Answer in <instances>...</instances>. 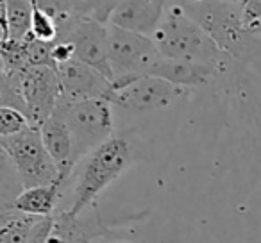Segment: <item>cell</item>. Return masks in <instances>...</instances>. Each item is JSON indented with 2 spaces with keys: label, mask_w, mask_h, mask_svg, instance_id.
<instances>
[{
  "label": "cell",
  "mask_w": 261,
  "mask_h": 243,
  "mask_svg": "<svg viewBox=\"0 0 261 243\" xmlns=\"http://www.w3.org/2000/svg\"><path fill=\"white\" fill-rule=\"evenodd\" d=\"M25 127H29L25 113L16 107H9V105H0V138L13 136Z\"/></svg>",
  "instance_id": "7402d4cb"
},
{
  "label": "cell",
  "mask_w": 261,
  "mask_h": 243,
  "mask_svg": "<svg viewBox=\"0 0 261 243\" xmlns=\"http://www.w3.org/2000/svg\"><path fill=\"white\" fill-rule=\"evenodd\" d=\"M61 84V100L77 102L86 98H106L111 91V80L86 63L75 58L56 66Z\"/></svg>",
  "instance_id": "30bf717a"
},
{
  "label": "cell",
  "mask_w": 261,
  "mask_h": 243,
  "mask_svg": "<svg viewBox=\"0 0 261 243\" xmlns=\"http://www.w3.org/2000/svg\"><path fill=\"white\" fill-rule=\"evenodd\" d=\"M40 134L43 140V145L54 163L58 165L59 181L65 186H68L70 177L73 175L77 167L75 156H73V138L68 129L65 116L56 107V111L45 120L40 127Z\"/></svg>",
  "instance_id": "8fae6325"
},
{
  "label": "cell",
  "mask_w": 261,
  "mask_h": 243,
  "mask_svg": "<svg viewBox=\"0 0 261 243\" xmlns=\"http://www.w3.org/2000/svg\"><path fill=\"white\" fill-rule=\"evenodd\" d=\"M168 0H123L113 13L109 23L127 31L152 36L163 20Z\"/></svg>",
  "instance_id": "7c38bea8"
},
{
  "label": "cell",
  "mask_w": 261,
  "mask_h": 243,
  "mask_svg": "<svg viewBox=\"0 0 261 243\" xmlns=\"http://www.w3.org/2000/svg\"><path fill=\"white\" fill-rule=\"evenodd\" d=\"M227 2H242V0H227Z\"/></svg>",
  "instance_id": "83f0119b"
},
{
  "label": "cell",
  "mask_w": 261,
  "mask_h": 243,
  "mask_svg": "<svg viewBox=\"0 0 261 243\" xmlns=\"http://www.w3.org/2000/svg\"><path fill=\"white\" fill-rule=\"evenodd\" d=\"M186 13L204 29L225 56L249 61L256 47V36L243 23L242 2L227 0H177Z\"/></svg>",
  "instance_id": "3957f363"
},
{
  "label": "cell",
  "mask_w": 261,
  "mask_h": 243,
  "mask_svg": "<svg viewBox=\"0 0 261 243\" xmlns=\"http://www.w3.org/2000/svg\"><path fill=\"white\" fill-rule=\"evenodd\" d=\"M150 38L160 54L172 61L225 65L229 58L204 33L202 27L182 9L179 2L168 6L163 20Z\"/></svg>",
  "instance_id": "7a4b0ae2"
},
{
  "label": "cell",
  "mask_w": 261,
  "mask_h": 243,
  "mask_svg": "<svg viewBox=\"0 0 261 243\" xmlns=\"http://www.w3.org/2000/svg\"><path fill=\"white\" fill-rule=\"evenodd\" d=\"M0 65L9 75H16V73L29 68L31 58L25 38L23 40L8 38V40L0 41Z\"/></svg>",
  "instance_id": "e0dca14e"
},
{
  "label": "cell",
  "mask_w": 261,
  "mask_h": 243,
  "mask_svg": "<svg viewBox=\"0 0 261 243\" xmlns=\"http://www.w3.org/2000/svg\"><path fill=\"white\" fill-rule=\"evenodd\" d=\"M22 190L23 184L18 177V172L9 154L0 145V209L13 207V202L22 193Z\"/></svg>",
  "instance_id": "2e32d148"
},
{
  "label": "cell",
  "mask_w": 261,
  "mask_h": 243,
  "mask_svg": "<svg viewBox=\"0 0 261 243\" xmlns=\"http://www.w3.org/2000/svg\"><path fill=\"white\" fill-rule=\"evenodd\" d=\"M249 31L254 34V36H261V20H257L256 23H252V25L249 27Z\"/></svg>",
  "instance_id": "484cf974"
},
{
  "label": "cell",
  "mask_w": 261,
  "mask_h": 243,
  "mask_svg": "<svg viewBox=\"0 0 261 243\" xmlns=\"http://www.w3.org/2000/svg\"><path fill=\"white\" fill-rule=\"evenodd\" d=\"M68 2L79 18L109 23L113 13L116 11V8L123 0H68Z\"/></svg>",
  "instance_id": "d6986e66"
},
{
  "label": "cell",
  "mask_w": 261,
  "mask_h": 243,
  "mask_svg": "<svg viewBox=\"0 0 261 243\" xmlns=\"http://www.w3.org/2000/svg\"><path fill=\"white\" fill-rule=\"evenodd\" d=\"M50 227H52V217L40 218L38 224L34 225L33 232H31L29 239H27V243H47Z\"/></svg>",
  "instance_id": "d4e9b609"
},
{
  "label": "cell",
  "mask_w": 261,
  "mask_h": 243,
  "mask_svg": "<svg viewBox=\"0 0 261 243\" xmlns=\"http://www.w3.org/2000/svg\"><path fill=\"white\" fill-rule=\"evenodd\" d=\"M0 145L11 157L23 188L52 184L59 181L58 165L45 149L40 129L29 125L16 134L0 138Z\"/></svg>",
  "instance_id": "8992f818"
},
{
  "label": "cell",
  "mask_w": 261,
  "mask_h": 243,
  "mask_svg": "<svg viewBox=\"0 0 261 243\" xmlns=\"http://www.w3.org/2000/svg\"><path fill=\"white\" fill-rule=\"evenodd\" d=\"M6 9H8L9 38L23 40L29 34L31 13H33L31 0H6Z\"/></svg>",
  "instance_id": "ffe728a7"
},
{
  "label": "cell",
  "mask_w": 261,
  "mask_h": 243,
  "mask_svg": "<svg viewBox=\"0 0 261 243\" xmlns=\"http://www.w3.org/2000/svg\"><path fill=\"white\" fill-rule=\"evenodd\" d=\"M15 83L25 105V116L31 127L40 129L56 111L61 100V84L54 66L36 65L16 73Z\"/></svg>",
  "instance_id": "ba28073f"
},
{
  "label": "cell",
  "mask_w": 261,
  "mask_h": 243,
  "mask_svg": "<svg viewBox=\"0 0 261 243\" xmlns=\"http://www.w3.org/2000/svg\"><path fill=\"white\" fill-rule=\"evenodd\" d=\"M0 105H9V107H16L22 113H25V105L18 93L15 77L9 75L2 65H0Z\"/></svg>",
  "instance_id": "603a6c76"
},
{
  "label": "cell",
  "mask_w": 261,
  "mask_h": 243,
  "mask_svg": "<svg viewBox=\"0 0 261 243\" xmlns=\"http://www.w3.org/2000/svg\"><path fill=\"white\" fill-rule=\"evenodd\" d=\"M106 243H130V241H125V239H113V241H106Z\"/></svg>",
  "instance_id": "4316f807"
},
{
  "label": "cell",
  "mask_w": 261,
  "mask_h": 243,
  "mask_svg": "<svg viewBox=\"0 0 261 243\" xmlns=\"http://www.w3.org/2000/svg\"><path fill=\"white\" fill-rule=\"evenodd\" d=\"M135 147L125 134H113L102 145L88 152L75 167V182L65 211L79 214L95 206L98 195L135 163Z\"/></svg>",
  "instance_id": "6da1fadb"
},
{
  "label": "cell",
  "mask_w": 261,
  "mask_h": 243,
  "mask_svg": "<svg viewBox=\"0 0 261 243\" xmlns=\"http://www.w3.org/2000/svg\"><path fill=\"white\" fill-rule=\"evenodd\" d=\"M188 88L175 86L161 77H120L111 83L106 100L111 105L133 113L158 111L188 95Z\"/></svg>",
  "instance_id": "5b68a950"
},
{
  "label": "cell",
  "mask_w": 261,
  "mask_h": 243,
  "mask_svg": "<svg viewBox=\"0 0 261 243\" xmlns=\"http://www.w3.org/2000/svg\"><path fill=\"white\" fill-rule=\"evenodd\" d=\"M31 4L40 8L41 11L48 13L56 20V23H58V41L65 40L79 20V16L73 13L68 0H31Z\"/></svg>",
  "instance_id": "ac0fdd59"
},
{
  "label": "cell",
  "mask_w": 261,
  "mask_h": 243,
  "mask_svg": "<svg viewBox=\"0 0 261 243\" xmlns=\"http://www.w3.org/2000/svg\"><path fill=\"white\" fill-rule=\"evenodd\" d=\"M225 65L218 63H192V61H172V59H161L154 68L152 75L161 77L168 83L181 88H197L211 83Z\"/></svg>",
  "instance_id": "4fadbf2b"
},
{
  "label": "cell",
  "mask_w": 261,
  "mask_h": 243,
  "mask_svg": "<svg viewBox=\"0 0 261 243\" xmlns=\"http://www.w3.org/2000/svg\"><path fill=\"white\" fill-rule=\"evenodd\" d=\"M38 220L13 207L0 209V243H27Z\"/></svg>",
  "instance_id": "9a60e30c"
},
{
  "label": "cell",
  "mask_w": 261,
  "mask_h": 243,
  "mask_svg": "<svg viewBox=\"0 0 261 243\" xmlns=\"http://www.w3.org/2000/svg\"><path fill=\"white\" fill-rule=\"evenodd\" d=\"M73 138V156L79 161L115 134L113 105L106 98H86L58 104Z\"/></svg>",
  "instance_id": "277c9868"
},
{
  "label": "cell",
  "mask_w": 261,
  "mask_h": 243,
  "mask_svg": "<svg viewBox=\"0 0 261 243\" xmlns=\"http://www.w3.org/2000/svg\"><path fill=\"white\" fill-rule=\"evenodd\" d=\"M29 34L36 38V40L54 43V41H58V23H56V20L48 13L41 11L40 8L33 6Z\"/></svg>",
  "instance_id": "44dd1931"
},
{
  "label": "cell",
  "mask_w": 261,
  "mask_h": 243,
  "mask_svg": "<svg viewBox=\"0 0 261 243\" xmlns=\"http://www.w3.org/2000/svg\"><path fill=\"white\" fill-rule=\"evenodd\" d=\"M163 59L152 38L109 23V65L113 80L120 77L152 75Z\"/></svg>",
  "instance_id": "52a82bcc"
},
{
  "label": "cell",
  "mask_w": 261,
  "mask_h": 243,
  "mask_svg": "<svg viewBox=\"0 0 261 243\" xmlns=\"http://www.w3.org/2000/svg\"><path fill=\"white\" fill-rule=\"evenodd\" d=\"M243 23L249 29L252 23L261 20V0H242Z\"/></svg>",
  "instance_id": "cb8c5ba5"
},
{
  "label": "cell",
  "mask_w": 261,
  "mask_h": 243,
  "mask_svg": "<svg viewBox=\"0 0 261 243\" xmlns=\"http://www.w3.org/2000/svg\"><path fill=\"white\" fill-rule=\"evenodd\" d=\"M65 190L66 186L59 181L52 182V184L23 188L22 193L13 202V209L38 218L52 217L58 211L59 200H61Z\"/></svg>",
  "instance_id": "5bb4252c"
},
{
  "label": "cell",
  "mask_w": 261,
  "mask_h": 243,
  "mask_svg": "<svg viewBox=\"0 0 261 243\" xmlns=\"http://www.w3.org/2000/svg\"><path fill=\"white\" fill-rule=\"evenodd\" d=\"M63 41L70 43L73 58L86 63L106 75L113 83V70L109 65V25L97 20L79 18Z\"/></svg>",
  "instance_id": "9c48e42d"
}]
</instances>
